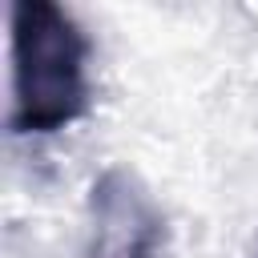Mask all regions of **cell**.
Segmentation results:
<instances>
[{"label":"cell","instance_id":"cell-1","mask_svg":"<svg viewBox=\"0 0 258 258\" xmlns=\"http://www.w3.org/2000/svg\"><path fill=\"white\" fill-rule=\"evenodd\" d=\"M8 32H12L8 129L16 137H52L77 125L93 105L89 32L77 24L69 8L52 0H16Z\"/></svg>","mask_w":258,"mask_h":258},{"label":"cell","instance_id":"cell-2","mask_svg":"<svg viewBox=\"0 0 258 258\" xmlns=\"http://www.w3.org/2000/svg\"><path fill=\"white\" fill-rule=\"evenodd\" d=\"M165 214L133 169L109 165L93 177L81 258H165Z\"/></svg>","mask_w":258,"mask_h":258}]
</instances>
